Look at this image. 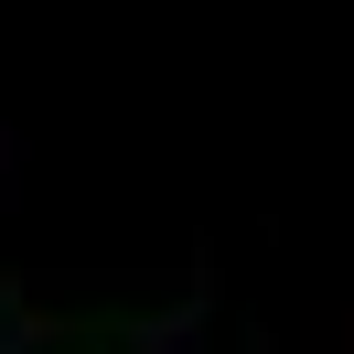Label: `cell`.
Returning a JSON list of instances; mask_svg holds the SVG:
<instances>
[]
</instances>
